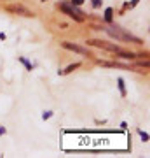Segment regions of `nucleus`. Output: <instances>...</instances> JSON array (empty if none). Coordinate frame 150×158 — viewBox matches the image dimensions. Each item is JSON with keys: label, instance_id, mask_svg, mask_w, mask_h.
Listing matches in <instances>:
<instances>
[{"label": "nucleus", "instance_id": "nucleus-1", "mask_svg": "<svg viewBox=\"0 0 150 158\" xmlns=\"http://www.w3.org/2000/svg\"><path fill=\"white\" fill-rule=\"evenodd\" d=\"M105 30L112 35V37H115L117 40H131V42H134V44H141V42H143L141 39L131 35L129 32H124V30L119 28V27H108V28H105Z\"/></svg>", "mask_w": 150, "mask_h": 158}, {"label": "nucleus", "instance_id": "nucleus-2", "mask_svg": "<svg viewBox=\"0 0 150 158\" xmlns=\"http://www.w3.org/2000/svg\"><path fill=\"white\" fill-rule=\"evenodd\" d=\"M58 7L61 9L65 14H68L70 18H73L75 21H84V12L82 11H79L77 6H70V4H67V2H61V4H58Z\"/></svg>", "mask_w": 150, "mask_h": 158}, {"label": "nucleus", "instance_id": "nucleus-3", "mask_svg": "<svg viewBox=\"0 0 150 158\" xmlns=\"http://www.w3.org/2000/svg\"><path fill=\"white\" fill-rule=\"evenodd\" d=\"M87 44L94 46V48H101V49H106V51H112V53H119L121 48L117 44H110V42H105V40H98V39H91L87 40Z\"/></svg>", "mask_w": 150, "mask_h": 158}, {"label": "nucleus", "instance_id": "nucleus-4", "mask_svg": "<svg viewBox=\"0 0 150 158\" xmlns=\"http://www.w3.org/2000/svg\"><path fill=\"white\" fill-rule=\"evenodd\" d=\"M6 9L9 12H16V14H23V16H32L33 18V12L32 11H28L26 7H23V6H6Z\"/></svg>", "mask_w": 150, "mask_h": 158}, {"label": "nucleus", "instance_id": "nucleus-5", "mask_svg": "<svg viewBox=\"0 0 150 158\" xmlns=\"http://www.w3.org/2000/svg\"><path fill=\"white\" fill-rule=\"evenodd\" d=\"M61 46L65 49H70L73 53H79V55H87L86 48H82V46H79V44H73V42H61Z\"/></svg>", "mask_w": 150, "mask_h": 158}, {"label": "nucleus", "instance_id": "nucleus-6", "mask_svg": "<svg viewBox=\"0 0 150 158\" xmlns=\"http://www.w3.org/2000/svg\"><path fill=\"white\" fill-rule=\"evenodd\" d=\"M117 55H119V58H126V60H133V58H136L134 53H131V51H122V49L119 51Z\"/></svg>", "mask_w": 150, "mask_h": 158}, {"label": "nucleus", "instance_id": "nucleus-7", "mask_svg": "<svg viewBox=\"0 0 150 158\" xmlns=\"http://www.w3.org/2000/svg\"><path fill=\"white\" fill-rule=\"evenodd\" d=\"M112 19H113V9H112V7H106L105 9V21L112 23Z\"/></svg>", "mask_w": 150, "mask_h": 158}, {"label": "nucleus", "instance_id": "nucleus-8", "mask_svg": "<svg viewBox=\"0 0 150 158\" xmlns=\"http://www.w3.org/2000/svg\"><path fill=\"white\" fill-rule=\"evenodd\" d=\"M117 83H119V90H121V95L126 97V86H124V79H122V77H119V79H117Z\"/></svg>", "mask_w": 150, "mask_h": 158}, {"label": "nucleus", "instance_id": "nucleus-9", "mask_svg": "<svg viewBox=\"0 0 150 158\" xmlns=\"http://www.w3.org/2000/svg\"><path fill=\"white\" fill-rule=\"evenodd\" d=\"M77 67H80V63H73V65H68L65 70H60V74H68V72H72V70H75Z\"/></svg>", "mask_w": 150, "mask_h": 158}, {"label": "nucleus", "instance_id": "nucleus-10", "mask_svg": "<svg viewBox=\"0 0 150 158\" xmlns=\"http://www.w3.org/2000/svg\"><path fill=\"white\" fill-rule=\"evenodd\" d=\"M19 62H21L23 65H25V67L28 69V70H32V63L28 62V60H25V58H19Z\"/></svg>", "mask_w": 150, "mask_h": 158}, {"label": "nucleus", "instance_id": "nucleus-11", "mask_svg": "<svg viewBox=\"0 0 150 158\" xmlns=\"http://www.w3.org/2000/svg\"><path fill=\"white\" fill-rule=\"evenodd\" d=\"M140 137H141V141H143V142L148 141V134H147V132H143V130H140Z\"/></svg>", "mask_w": 150, "mask_h": 158}, {"label": "nucleus", "instance_id": "nucleus-12", "mask_svg": "<svg viewBox=\"0 0 150 158\" xmlns=\"http://www.w3.org/2000/svg\"><path fill=\"white\" fill-rule=\"evenodd\" d=\"M51 116H52V111H45V113L42 114V119H49Z\"/></svg>", "mask_w": 150, "mask_h": 158}, {"label": "nucleus", "instance_id": "nucleus-13", "mask_svg": "<svg viewBox=\"0 0 150 158\" xmlns=\"http://www.w3.org/2000/svg\"><path fill=\"white\" fill-rule=\"evenodd\" d=\"M101 6V0H93V7H100Z\"/></svg>", "mask_w": 150, "mask_h": 158}, {"label": "nucleus", "instance_id": "nucleus-14", "mask_svg": "<svg viewBox=\"0 0 150 158\" xmlns=\"http://www.w3.org/2000/svg\"><path fill=\"white\" fill-rule=\"evenodd\" d=\"M84 0H72V6H80Z\"/></svg>", "mask_w": 150, "mask_h": 158}, {"label": "nucleus", "instance_id": "nucleus-15", "mask_svg": "<svg viewBox=\"0 0 150 158\" xmlns=\"http://www.w3.org/2000/svg\"><path fill=\"white\" fill-rule=\"evenodd\" d=\"M4 134H6V128H4V127H0V135H4Z\"/></svg>", "mask_w": 150, "mask_h": 158}, {"label": "nucleus", "instance_id": "nucleus-16", "mask_svg": "<svg viewBox=\"0 0 150 158\" xmlns=\"http://www.w3.org/2000/svg\"><path fill=\"white\" fill-rule=\"evenodd\" d=\"M138 2H140V0H133V2H131V7H134L136 4H138Z\"/></svg>", "mask_w": 150, "mask_h": 158}, {"label": "nucleus", "instance_id": "nucleus-17", "mask_svg": "<svg viewBox=\"0 0 150 158\" xmlns=\"http://www.w3.org/2000/svg\"><path fill=\"white\" fill-rule=\"evenodd\" d=\"M42 2H45V0H42Z\"/></svg>", "mask_w": 150, "mask_h": 158}]
</instances>
